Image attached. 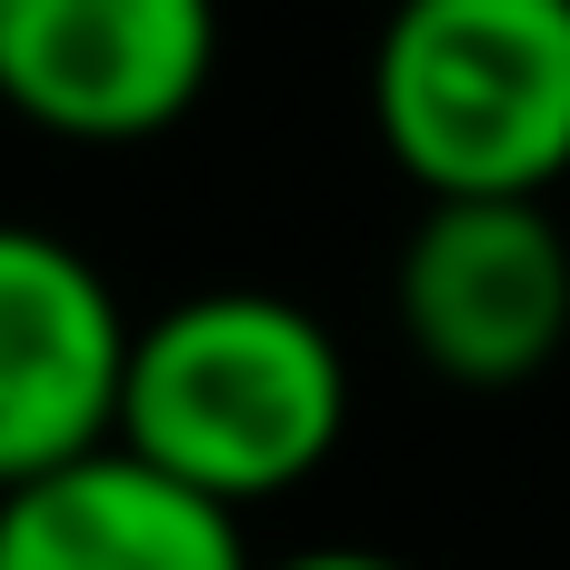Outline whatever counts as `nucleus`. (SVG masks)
<instances>
[{
    "label": "nucleus",
    "mask_w": 570,
    "mask_h": 570,
    "mask_svg": "<svg viewBox=\"0 0 570 570\" xmlns=\"http://www.w3.org/2000/svg\"><path fill=\"white\" fill-rule=\"evenodd\" d=\"M351 431V351L291 291H190L140 321L120 451L210 511L291 501Z\"/></svg>",
    "instance_id": "f257e3e1"
},
{
    "label": "nucleus",
    "mask_w": 570,
    "mask_h": 570,
    "mask_svg": "<svg viewBox=\"0 0 570 570\" xmlns=\"http://www.w3.org/2000/svg\"><path fill=\"white\" fill-rule=\"evenodd\" d=\"M371 130L431 200H551L570 180V0H411L371 40Z\"/></svg>",
    "instance_id": "f03ea898"
},
{
    "label": "nucleus",
    "mask_w": 570,
    "mask_h": 570,
    "mask_svg": "<svg viewBox=\"0 0 570 570\" xmlns=\"http://www.w3.org/2000/svg\"><path fill=\"white\" fill-rule=\"evenodd\" d=\"M391 311L451 391H521L570 341V230L551 200H431L391 261Z\"/></svg>",
    "instance_id": "7ed1b4c3"
},
{
    "label": "nucleus",
    "mask_w": 570,
    "mask_h": 570,
    "mask_svg": "<svg viewBox=\"0 0 570 570\" xmlns=\"http://www.w3.org/2000/svg\"><path fill=\"white\" fill-rule=\"evenodd\" d=\"M130 341L140 321L70 230L0 220V491L120 441Z\"/></svg>",
    "instance_id": "20e7f679"
},
{
    "label": "nucleus",
    "mask_w": 570,
    "mask_h": 570,
    "mask_svg": "<svg viewBox=\"0 0 570 570\" xmlns=\"http://www.w3.org/2000/svg\"><path fill=\"white\" fill-rule=\"evenodd\" d=\"M220 20L200 0H0V110L50 140L130 150L200 110Z\"/></svg>",
    "instance_id": "39448f33"
},
{
    "label": "nucleus",
    "mask_w": 570,
    "mask_h": 570,
    "mask_svg": "<svg viewBox=\"0 0 570 570\" xmlns=\"http://www.w3.org/2000/svg\"><path fill=\"white\" fill-rule=\"evenodd\" d=\"M0 570H261V561L230 511H210L200 491L160 481L150 461H130L110 441L30 491H0Z\"/></svg>",
    "instance_id": "423d86ee"
},
{
    "label": "nucleus",
    "mask_w": 570,
    "mask_h": 570,
    "mask_svg": "<svg viewBox=\"0 0 570 570\" xmlns=\"http://www.w3.org/2000/svg\"><path fill=\"white\" fill-rule=\"evenodd\" d=\"M261 570H421V561H401V551H371V541H311V551H291V561H261Z\"/></svg>",
    "instance_id": "0eeeda50"
}]
</instances>
